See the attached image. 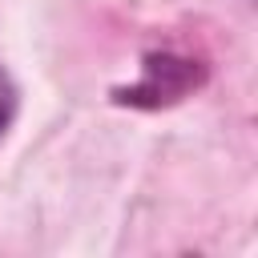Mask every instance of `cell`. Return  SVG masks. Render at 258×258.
<instances>
[{
	"mask_svg": "<svg viewBox=\"0 0 258 258\" xmlns=\"http://www.w3.org/2000/svg\"><path fill=\"white\" fill-rule=\"evenodd\" d=\"M206 77H210V64L202 56H189L177 48H153L141 56V77L125 89H113V101L129 109H165L198 93Z\"/></svg>",
	"mask_w": 258,
	"mask_h": 258,
	"instance_id": "6da1fadb",
	"label": "cell"
},
{
	"mask_svg": "<svg viewBox=\"0 0 258 258\" xmlns=\"http://www.w3.org/2000/svg\"><path fill=\"white\" fill-rule=\"evenodd\" d=\"M12 117H16V85H12V81H8V73L0 69V137L8 133Z\"/></svg>",
	"mask_w": 258,
	"mask_h": 258,
	"instance_id": "7a4b0ae2",
	"label": "cell"
}]
</instances>
